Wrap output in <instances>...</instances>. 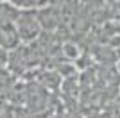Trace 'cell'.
Here are the masks:
<instances>
[{
    "mask_svg": "<svg viewBox=\"0 0 120 118\" xmlns=\"http://www.w3.org/2000/svg\"><path fill=\"white\" fill-rule=\"evenodd\" d=\"M29 11H23L22 16L16 18V32H18V39H23V41H30L34 39L40 32V25L36 20H32V16H27Z\"/></svg>",
    "mask_w": 120,
    "mask_h": 118,
    "instance_id": "cell-1",
    "label": "cell"
},
{
    "mask_svg": "<svg viewBox=\"0 0 120 118\" xmlns=\"http://www.w3.org/2000/svg\"><path fill=\"white\" fill-rule=\"evenodd\" d=\"M7 59H9V54H7V50L0 47V66H4V64L7 63Z\"/></svg>",
    "mask_w": 120,
    "mask_h": 118,
    "instance_id": "cell-3",
    "label": "cell"
},
{
    "mask_svg": "<svg viewBox=\"0 0 120 118\" xmlns=\"http://www.w3.org/2000/svg\"><path fill=\"white\" fill-rule=\"evenodd\" d=\"M65 54L68 55L70 59H77V55H79V48H77L74 43H66L65 45Z\"/></svg>",
    "mask_w": 120,
    "mask_h": 118,
    "instance_id": "cell-2",
    "label": "cell"
}]
</instances>
